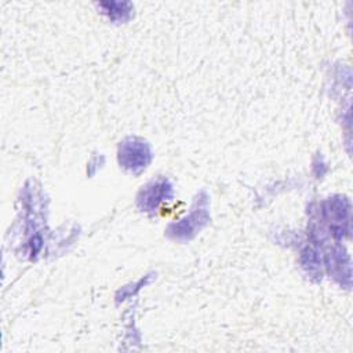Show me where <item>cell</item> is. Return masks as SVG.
<instances>
[{
	"label": "cell",
	"instance_id": "obj_1",
	"mask_svg": "<svg viewBox=\"0 0 353 353\" xmlns=\"http://www.w3.org/2000/svg\"><path fill=\"white\" fill-rule=\"evenodd\" d=\"M149 159H150L149 148L142 141L128 139L120 145L119 161L124 168L130 171L137 172L138 170L145 168L146 164L149 163Z\"/></svg>",
	"mask_w": 353,
	"mask_h": 353
},
{
	"label": "cell",
	"instance_id": "obj_3",
	"mask_svg": "<svg viewBox=\"0 0 353 353\" xmlns=\"http://www.w3.org/2000/svg\"><path fill=\"white\" fill-rule=\"evenodd\" d=\"M207 207H203L199 204L197 208H194V211L190 214L189 218L183 219L185 222H181L178 225H175V236L181 237H190L193 233H196L194 230L199 228H201L203 223L207 222Z\"/></svg>",
	"mask_w": 353,
	"mask_h": 353
},
{
	"label": "cell",
	"instance_id": "obj_2",
	"mask_svg": "<svg viewBox=\"0 0 353 353\" xmlns=\"http://www.w3.org/2000/svg\"><path fill=\"white\" fill-rule=\"evenodd\" d=\"M171 193V186L167 183V181H157L148 185L139 196V207L145 211L154 210L161 200L168 197Z\"/></svg>",
	"mask_w": 353,
	"mask_h": 353
}]
</instances>
